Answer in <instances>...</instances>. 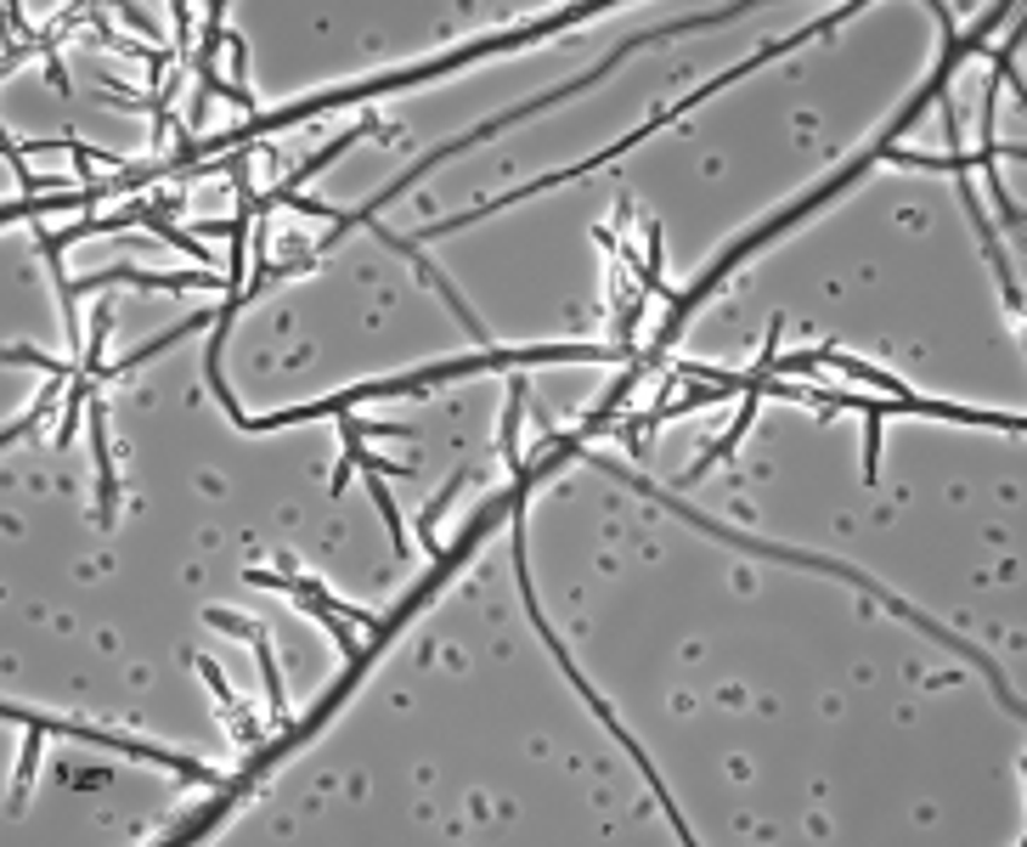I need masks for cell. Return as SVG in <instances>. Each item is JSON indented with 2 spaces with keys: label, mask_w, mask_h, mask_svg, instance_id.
I'll return each instance as SVG.
<instances>
[{
  "label": "cell",
  "mask_w": 1027,
  "mask_h": 847,
  "mask_svg": "<svg viewBox=\"0 0 1027 847\" xmlns=\"http://www.w3.org/2000/svg\"><path fill=\"white\" fill-rule=\"evenodd\" d=\"M7 718H12V723H23V729L68 734V740H91V746H108V751L141 757V762H164V769H176V775H187V780H198V786H221V769H204V762H193V757H176V751H164V746H147V740L102 734V729H79V723H57V718H35V712H18V707H7Z\"/></svg>",
  "instance_id": "cell-1"
},
{
  "label": "cell",
  "mask_w": 1027,
  "mask_h": 847,
  "mask_svg": "<svg viewBox=\"0 0 1027 847\" xmlns=\"http://www.w3.org/2000/svg\"><path fill=\"white\" fill-rule=\"evenodd\" d=\"M209 627H226V633H237V639H248L254 650H261V672H266V707H272V718H283L288 695H283V672H277V655H272V639H266V627H254V622H243V616H226V611H209Z\"/></svg>",
  "instance_id": "cell-2"
},
{
  "label": "cell",
  "mask_w": 1027,
  "mask_h": 847,
  "mask_svg": "<svg viewBox=\"0 0 1027 847\" xmlns=\"http://www.w3.org/2000/svg\"><path fill=\"white\" fill-rule=\"evenodd\" d=\"M91 447H97V520L108 526L114 503H119V486H114V458H108V412L97 401H91Z\"/></svg>",
  "instance_id": "cell-3"
},
{
  "label": "cell",
  "mask_w": 1027,
  "mask_h": 847,
  "mask_svg": "<svg viewBox=\"0 0 1027 847\" xmlns=\"http://www.w3.org/2000/svg\"><path fill=\"white\" fill-rule=\"evenodd\" d=\"M520 412H526V379H508V412H502V464L520 475Z\"/></svg>",
  "instance_id": "cell-4"
},
{
  "label": "cell",
  "mask_w": 1027,
  "mask_h": 847,
  "mask_svg": "<svg viewBox=\"0 0 1027 847\" xmlns=\"http://www.w3.org/2000/svg\"><path fill=\"white\" fill-rule=\"evenodd\" d=\"M108 328H114V311L102 305L91 317V333H85V373H102V345H108Z\"/></svg>",
  "instance_id": "cell-5"
},
{
  "label": "cell",
  "mask_w": 1027,
  "mask_h": 847,
  "mask_svg": "<svg viewBox=\"0 0 1027 847\" xmlns=\"http://www.w3.org/2000/svg\"><path fill=\"white\" fill-rule=\"evenodd\" d=\"M368 486H373V503H379V515H384V526H390V537H395V548H401V515H395V503H390V486H384L379 475H368Z\"/></svg>",
  "instance_id": "cell-6"
},
{
  "label": "cell",
  "mask_w": 1027,
  "mask_h": 847,
  "mask_svg": "<svg viewBox=\"0 0 1027 847\" xmlns=\"http://www.w3.org/2000/svg\"><path fill=\"white\" fill-rule=\"evenodd\" d=\"M119 18H125L130 29H141V35H158V23H153V18H147L141 7H119Z\"/></svg>",
  "instance_id": "cell-7"
}]
</instances>
